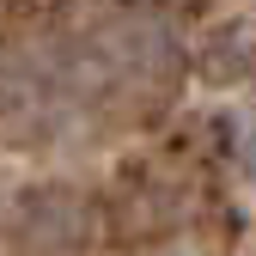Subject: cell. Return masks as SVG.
<instances>
[{
	"instance_id": "obj_1",
	"label": "cell",
	"mask_w": 256,
	"mask_h": 256,
	"mask_svg": "<svg viewBox=\"0 0 256 256\" xmlns=\"http://www.w3.org/2000/svg\"><path fill=\"white\" fill-rule=\"evenodd\" d=\"M92 61L104 68V86L116 92H158L177 74V37L158 18H116L92 37Z\"/></svg>"
},
{
	"instance_id": "obj_2",
	"label": "cell",
	"mask_w": 256,
	"mask_h": 256,
	"mask_svg": "<svg viewBox=\"0 0 256 256\" xmlns=\"http://www.w3.org/2000/svg\"><path fill=\"white\" fill-rule=\"evenodd\" d=\"M49 122V86L37 68H24V61H6L0 68V134L18 140L30 128Z\"/></svg>"
},
{
	"instance_id": "obj_3",
	"label": "cell",
	"mask_w": 256,
	"mask_h": 256,
	"mask_svg": "<svg viewBox=\"0 0 256 256\" xmlns=\"http://www.w3.org/2000/svg\"><path fill=\"white\" fill-rule=\"evenodd\" d=\"M202 68L214 80H244L256 74V18H238V24H220L208 49H202Z\"/></svg>"
}]
</instances>
